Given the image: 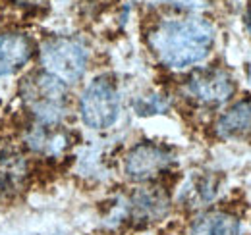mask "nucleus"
I'll list each match as a JSON object with an SVG mask.
<instances>
[{
  "label": "nucleus",
  "mask_w": 251,
  "mask_h": 235,
  "mask_svg": "<svg viewBox=\"0 0 251 235\" xmlns=\"http://www.w3.org/2000/svg\"><path fill=\"white\" fill-rule=\"evenodd\" d=\"M24 141L29 150L35 154L47 156V158H56L64 154L70 147V133L64 131L62 125H49V123H39L35 121L31 127L25 131Z\"/></svg>",
  "instance_id": "1a4fd4ad"
},
{
  "label": "nucleus",
  "mask_w": 251,
  "mask_h": 235,
  "mask_svg": "<svg viewBox=\"0 0 251 235\" xmlns=\"http://www.w3.org/2000/svg\"><path fill=\"white\" fill-rule=\"evenodd\" d=\"M170 210V199L168 193L157 187H141L135 189L127 199H126L122 206H120V216L137 226H147L162 220Z\"/></svg>",
  "instance_id": "0eeeda50"
},
{
  "label": "nucleus",
  "mask_w": 251,
  "mask_h": 235,
  "mask_svg": "<svg viewBox=\"0 0 251 235\" xmlns=\"http://www.w3.org/2000/svg\"><path fill=\"white\" fill-rule=\"evenodd\" d=\"M217 195V181L213 177H199L189 183V187L184 191V201L189 206L207 205Z\"/></svg>",
  "instance_id": "ddd939ff"
},
{
  "label": "nucleus",
  "mask_w": 251,
  "mask_h": 235,
  "mask_svg": "<svg viewBox=\"0 0 251 235\" xmlns=\"http://www.w3.org/2000/svg\"><path fill=\"white\" fill-rule=\"evenodd\" d=\"M174 164V154L170 148L158 143H137L126 152L124 174L135 183H149L166 174Z\"/></svg>",
  "instance_id": "39448f33"
},
{
  "label": "nucleus",
  "mask_w": 251,
  "mask_h": 235,
  "mask_svg": "<svg viewBox=\"0 0 251 235\" xmlns=\"http://www.w3.org/2000/svg\"><path fill=\"white\" fill-rule=\"evenodd\" d=\"M35 45L31 37L22 31H8L0 35V77L18 73L33 58Z\"/></svg>",
  "instance_id": "6e6552de"
},
{
  "label": "nucleus",
  "mask_w": 251,
  "mask_h": 235,
  "mask_svg": "<svg viewBox=\"0 0 251 235\" xmlns=\"http://www.w3.org/2000/svg\"><path fill=\"white\" fill-rule=\"evenodd\" d=\"M39 58L43 64V71L50 73L64 85L77 83L89 64L87 47L72 37H50L41 45Z\"/></svg>",
  "instance_id": "7ed1b4c3"
},
{
  "label": "nucleus",
  "mask_w": 251,
  "mask_h": 235,
  "mask_svg": "<svg viewBox=\"0 0 251 235\" xmlns=\"http://www.w3.org/2000/svg\"><path fill=\"white\" fill-rule=\"evenodd\" d=\"M155 58L168 70H186L207 58L215 47V25L199 16L162 20L147 37Z\"/></svg>",
  "instance_id": "f257e3e1"
},
{
  "label": "nucleus",
  "mask_w": 251,
  "mask_h": 235,
  "mask_svg": "<svg viewBox=\"0 0 251 235\" xmlns=\"http://www.w3.org/2000/svg\"><path fill=\"white\" fill-rule=\"evenodd\" d=\"M79 116L91 129H108L120 116V93L110 75H99L79 96Z\"/></svg>",
  "instance_id": "20e7f679"
},
{
  "label": "nucleus",
  "mask_w": 251,
  "mask_h": 235,
  "mask_svg": "<svg viewBox=\"0 0 251 235\" xmlns=\"http://www.w3.org/2000/svg\"><path fill=\"white\" fill-rule=\"evenodd\" d=\"M29 176L25 158L18 152H0V201L22 191Z\"/></svg>",
  "instance_id": "f8f14e48"
},
{
  "label": "nucleus",
  "mask_w": 251,
  "mask_h": 235,
  "mask_svg": "<svg viewBox=\"0 0 251 235\" xmlns=\"http://www.w3.org/2000/svg\"><path fill=\"white\" fill-rule=\"evenodd\" d=\"M188 235H242V222L234 212L207 210L193 218Z\"/></svg>",
  "instance_id": "9b49d317"
},
{
  "label": "nucleus",
  "mask_w": 251,
  "mask_h": 235,
  "mask_svg": "<svg viewBox=\"0 0 251 235\" xmlns=\"http://www.w3.org/2000/svg\"><path fill=\"white\" fill-rule=\"evenodd\" d=\"M20 98L39 123L60 125L68 112V89L47 71H33L20 83Z\"/></svg>",
  "instance_id": "f03ea898"
},
{
  "label": "nucleus",
  "mask_w": 251,
  "mask_h": 235,
  "mask_svg": "<svg viewBox=\"0 0 251 235\" xmlns=\"http://www.w3.org/2000/svg\"><path fill=\"white\" fill-rule=\"evenodd\" d=\"M236 83L232 75L222 68H205L191 73L184 85V93L189 100L199 106H220L232 98Z\"/></svg>",
  "instance_id": "423d86ee"
},
{
  "label": "nucleus",
  "mask_w": 251,
  "mask_h": 235,
  "mask_svg": "<svg viewBox=\"0 0 251 235\" xmlns=\"http://www.w3.org/2000/svg\"><path fill=\"white\" fill-rule=\"evenodd\" d=\"M215 135L219 139H242L251 133V100H238L226 108L215 121Z\"/></svg>",
  "instance_id": "9d476101"
},
{
  "label": "nucleus",
  "mask_w": 251,
  "mask_h": 235,
  "mask_svg": "<svg viewBox=\"0 0 251 235\" xmlns=\"http://www.w3.org/2000/svg\"><path fill=\"white\" fill-rule=\"evenodd\" d=\"M244 25H246V29H248V33L251 35V8L246 12V16H244Z\"/></svg>",
  "instance_id": "2eb2a0df"
},
{
  "label": "nucleus",
  "mask_w": 251,
  "mask_h": 235,
  "mask_svg": "<svg viewBox=\"0 0 251 235\" xmlns=\"http://www.w3.org/2000/svg\"><path fill=\"white\" fill-rule=\"evenodd\" d=\"M166 106H168L166 100L157 96V94H153L151 98L145 96V98H141V100L135 104V108H137L139 114H158V112H162Z\"/></svg>",
  "instance_id": "4468645a"
}]
</instances>
